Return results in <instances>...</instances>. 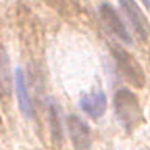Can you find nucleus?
Masks as SVG:
<instances>
[{"instance_id": "obj_1", "label": "nucleus", "mask_w": 150, "mask_h": 150, "mask_svg": "<svg viewBox=\"0 0 150 150\" xmlns=\"http://www.w3.org/2000/svg\"><path fill=\"white\" fill-rule=\"evenodd\" d=\"M114 112L127 131L134 130L142 120L138 97L127 88L117 89V92L114 94Z\"/></svg>"}, {"instance_id": "obj_2", "label": "nucleus", "mask_w": 150, "mask_h": 150, "mask_svg": "<svg viewBox=\"0 0 150 150\" xmlns=\"http://www.w3.org/2000/svg\"><path fill=\"white\" fill-rule=\"evenodd\" d=\"M111 55L114 58V63L119 69V72L122 74L127 81L130 84H133L134 88H142L145 84V74L141 64L138 63V59L134 58L130 52H127L125 49H122L119 45H112L111 47Z\"/></svg>"}, {"instance_id": "obj_3", "label": "nucleus", "mask_w": 150, "mask_h": 150, "mask_svg": "<svg viewBox=\"0 0 150 150\" xmlns=\"http://www.w3.org/2000/svg\"><path fill=\"white\" fill-rule=\"evenodd\" d=\"M98 14H100L102 22L105 23V27L110 30L111 35L119 38V39L124 41L125 44H131V36L128 33V28L125 27V23L120 19L119 13H117L110 3H102L100 8H98Z\"/></svg>"}, {"instance_id": "obj_4", "label": "nucleus", "mask_w": 150, "mask_h": 150, "mask_svg": "<svg viewBox=\"0 0 150 150\" xmlns=\"http://www.w3.org/2000/svg\"><path fill=\"white\" fill-rule=\"evenodd\" d=\"M119 3H120V8L124 11L125 17L128 19L130 25L133 27L134 33L138 35V38L145 41L150 35V27H149L147 17L144 16L142 9L138 6V3L134 0H119Z\"/></svg>"}, {"instance_id": "obj_5", "label": "nucleus", "mask_w": 150, "mask_h": 150, "mask_svg": "<svg viewBox=\"0 0 150 150\" xmlns=\"http://www.w3.org/2000/svg\"><path fill=\"white\" fill-rule=\"evenodd\" d=\"M67 130L75 150H88L91 147V130L80 116H67Z\"/></svg>"}, {"instance_id": "obj_6", "label": "nucleus", "mask_w": 150, "mask_h": 150, "mask_svg": "<svg viewBox=\"0 0 150 150\" xmlns=\"http://www.w3.org/2000/svg\"><path fill=\"white\" fill-rule=\"evenodd\" d=\"M106 96L103 91H94L88 96L81 97L80 100V108L83 110V112H86L89 117L92 119H98L105 114L106 111Z\"/></svg>"}, {"instance_id": "obj_7", "label": "nucleus", "mask_w": 150, "mask_h": 150, "mask_svg": "<svg viewBox=\"0 0 150 150\" xmlns=\"http://www.w3.org/2000/svg\"><path fill=\"white\" fill-rule=\"evenodd\" d=\"M14 83H16V94H17V103L21 111L27 117L33 116V105H31V98L27 89V81H25V75L21 67H16L14 70Z\"/></svg>"}, {"instance_id": "obj_8", "label": "nucleus", "mask_w": 150, "mask_h": 150, "mask_svg": "<svg viewBox=\"0 0 150 150\" xmlns=\"http://www.w3.org/2000/svg\"><path fill=\"white\" fill-rule=\"evenodd\" d=\"M49 122L50 133L55 142H61L63 139V122H61V108L53 98L49 100Z\"/></svg>"}, {"instance_id": "obj_9", "label": "nucleus", "mask_w": 150, "mask_h": 150, "mask_svg": "<svg viewBox=\"0 0 150 150\" xmlns=\"http://www.w3.org/2000/svg\"><path fill=\"white\" fill-rule=\"evenodd\" d=\"M50 6H53L61 16H67V14H77L78 5L75 3V0H45Z\"/></svg>"}, {"instance_id": "obj_10", "label": "nucleus", "mask_w": 150, "mask_h": 150, "mask_svg": "<svg viewBox=\"0 0 150 150\" xmlns=\"http://www.w3.org/2000/svg\"><path fill=\"white\" fill-rule=\"evenodd\" d=\"M141 2H142V3L145 5V6H147V8L150 9V0H141Z\"/></svg>"}]
</instances>
